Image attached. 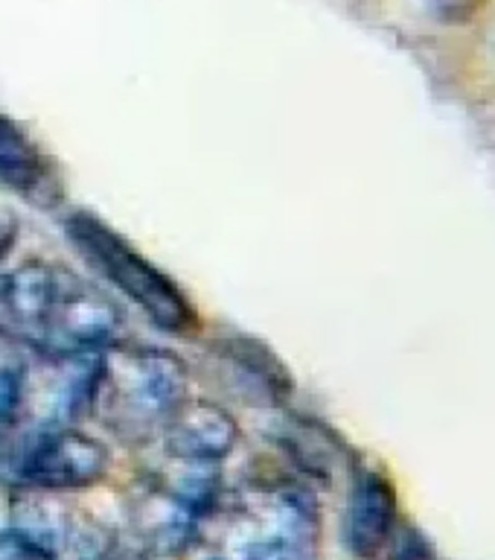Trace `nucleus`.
Segmentation results:
<instances>
[{
  "mask_svg": "<svg viewBox=\"0 0 495 560\" xmlns=\"http://www.w3.org/2000/svg\"><path fill=\"white\" fill-rule=\"evenodd\" d=\"M0 324L35 353H99L122 327L108 292L68 266L26 260L0 280Z\"/></svg>",
  "mask_w": 495,
  "mask_h": 560,
  "instance_id": "obj_1",
  "label": "nucleus"
},
{
  "mask_svg": "<svg viewBox=\"0 0 495 560\" xmlns=\"http://www.w3.org/2000/svg\"><path fill=\"white\" fill-rule=\"evenodd\" d=\"M318 532L315 499L278 479L222 490L199 540L204 560H315Z\"/></svg>",
  "mask_w": 495,
  "mask_h": 560,
  "instance_id": "obj_2",
  "label": "nucleus"
},
{
  "mask_svg": "<svg viewBox=\"0 0 495 560\" xmlns=\"http://www.w3.org/2000/svg\"><path fill=\"white\" fill-rule=\"evenodd\" d=\"M187 365L164 348L117 345L96 353L91 411L114 435L138 444L164 429L187 400Z\"/></svg>",
  "mask_w": 495,
  "mask_h": 560,
  "instance_id": "obj_3",
  "label": "nucleus"
},
{
  "mask_svg": "<svg viewBox=\"0 0 495 560\" xmlns=\"http://www.w3.org/2000/svg\"><path fill=\"white\" fill-rule=\"evenodd\" d=\"M64 231L79 254L111 280L122 295L134 301L155 327L166 332H187L196 327L199 315L192 310L190 298L184 295V289L108 222L87 210H73L64 219Z\"/></svg>",
  "mask_w": 495,
  "mask_h": 560,
  "instance_id": "obj_4",
  "label": "nucleus"
},
{
  "mask_svg": "<svg viewBox=\"0 0 495 560\" xmlns=\"http://www.w3.org/2000/svg\"><path fill=\"white\" fill-rule=\"evenodd\" d=\"M178 464L181 472L152 476L131 493V528L146 558H181L222 497L219 464Z\"/></svg>",
  "mask_w": 495,
  "mask_h": 560,
  "instance_id": "obj_5",
  "label": "nucleus"
},
{
  "mask_svg": "<svg viewBox=\"0 0 495 560\" xmlns=\"http://www.w3.org/2000/svg\"><path fill=\"white\" fill-rule=\"evenodd\" d=\"M108 464L111 458L103 441L68 427L26 438L24 450L17 453L15 479L24 490L59 497L96 485L108 472Z\"/></svg>",
  "mask_w": 495,
  "mask_h": 560,
  "instance_id": "obj_6",
  "label": "nucleus"
},
{
  "mask_svg": "<svg viewBox=\"0 0 495 560\" xmlns=\"http://www.w3.org/2000/svg\"><path fill=\"white\" fill-rule=\"evenodd\" d=\"M164 450L173 462L219 464L239 444L234 415L213 400H187L169 415L161 429Z\"/></svg>",
  "mask_w": 495,
  "mask_h": 560,
  "instance_id": "obj_7",
  "label": "nucleus"
},
{
  "mask_svg": "<svg viewBox=\"0 0 495 560\" xmlns=\"http://www.w3.org/2000/svg\"><path fill=\"white\" fill-rule=\"evenodd\" d=\"M397 525V493L393 485L376 470H358L350 485L344 511V542L358 560L382 555Z\"/></svg>",
  "mask_w": 495,
  "mask_h": 560,
  "instance_id": "obj_8",
  "label": "nucleus"
},
{
  "mask_svg": "<svg viewBox=\"0 0 495 560\" xmlns=\"http://www.w3.org/2000/svg\"><path fill=\"white\" fill-rule=\"evenodd\" d=\"M0 184L35 201H52L59 196L50 161L35 147L33 138L3 114H0Z\"/></svg>",
  "mask_w": 495,
  "mask_h": 560,
  "instance_id": "obj_9",
  "label": "nucleus"
},
{
  "mask_svg": "<svg viewBox=\"0 0 495 560\" xmlns=\"http://www.w3.org/2000/svg\"><path fill=\"white\" fill-rule=\"evenodd\" d=\"M216 353L225 362L227 374L234 376L236 388L254 400H283L292 388L283 362L262 341L248 339V336H231V339L219 341Z\"/></svg>",
  "mask_w": 495,
  "mask_h": 560,
  "instance_id": "obj_10",
  "label": "nucleus"
},
{
  "mask_svg": "<svg viewBox=\"0 0 495 560\" xmlns=\"http://www.w3.org/2000/svg\"><path fill=\"white\" fill-rule=\"evenodd\" d=\"M391 560H435V555H432L428 542L417 532H405L402 540L397 542Z\"/></svg>",
  "mask_w": 495,
  "mask_h": 560,
  "instance_id": "obj_11",
  "label": "nucleus"
},
{
  "mask_svg": "<svg viewBox=\"0 0 495 560\" xmlns=\"http://www.w3.org/2000/svg\"><path fill=\"white\" fill-rule=\"evenodd\" d=\"M96 560H149V558L140 549H131V546L111 542V546H108V549H105Z\"/></svg>",
  "mask_w": 495,
  "mask_h": 560,
  "instance_id": "obj_12",
  "label": "nucleus"
},
{
  "mask_svg": "<svg viewBox=\"0 0 495 560\" xmlns=\"http://www.w3.org/2000/svg\"><path fill=\"white\" fill-rule=\"evenodd\" d=\"M12 240H15V234H12V228L0 219V266H3V260H7L9 248H12ZM0 280H3V271H0Z\"/></svg>",
  "mask_w": 495,
  "mask_h": 560,
  "instance_id": "obj_13",
  "label": "nucleus"
}]
</instances>
